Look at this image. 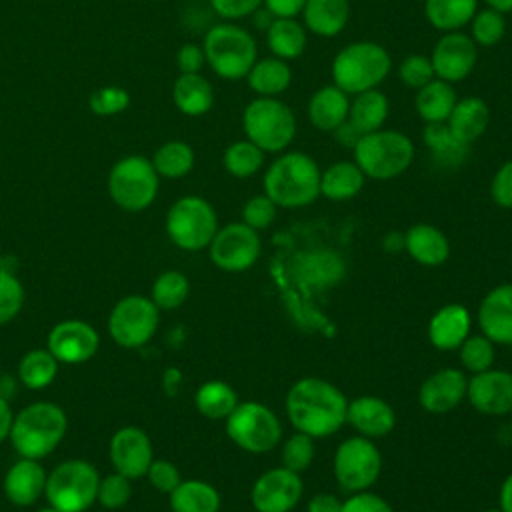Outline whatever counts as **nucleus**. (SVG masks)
<instances>
[{
  "instance_id": "nucleus-1",
  "label": "nucleus",
  "mask_w": 512,
  "mask_h": 512,
  "mask_svg": "<svg viewBox=\"0 0 512 512\" xmlns=\"http://www.w3.org/2000/svg\"><path fill=\"white\" fill-rule=\"evenodd\" d=\"M284 408L292 428L316 440L336 434L346 424L348 398L336 384L304 376L288 388Z\"/></svg>"
},
{
  "instance_id": "nucleus-2",
  "label": "nucleus",
  "mask_w": 512,
  "mask_h": 512,
  "mask_svg": "<svg viewBox=\"0 0 512 512\" xmlns=\"http://www.w3.org/2000/svg\"><path fill=\"white\" fill-rule=\"evenodd\" d=\"M320 166L306 152H282L264 172V194L286 210L304 208L320 196Z\"/></svg>"
},
{
  "instance_id": "nucleus-3",
  "label": "nucleus",
  "mask_w": 512,
  "mask_h": 512,
  "mask_svg": "<svg viewBox=\"0 0 512 512\" xmlns=\"http://www.w3.org/2000/svg\"><path fill=\"white\" fill-rule=\"evenodd\" d=\"M66 428L68 418L58 404L32 402L14 416L8 438L22 458L42 460L56 450Z\"/></svg>"
},
{
  "instance_id": "nucleus-4",
  "label": "nucleus",
  "mask_w": 512,
  "mask_h": 512,
  "mask_svg": "<svg viewBox=\"0 0 512 512\" xmlns=\"http://www.w3.org/2000/svg\"><path fill=\"white\" fill-rule=\"evenodd\" d=\"M392 70L388 50L372 40H358L344 46L332 60V80L348 96L378 88Z\"/></svg>"
},
{
  "instance_id": "nucleus-5",
  "label": "nucleus",
  "mask_w": 512,
  "mask_h": 512,
  "mask_svg": "<svg viewBox=\"0 0 512 512\" xmlns=\"http://www.w3.org/2000/svg\"><path fill=\"white\" fill-rule=\"evenodd\" d=\"M354 162L370 180H392L404 174L414 162V142L398 130H376L362 134L352 148Z\"/></svg>"
},
{
  "instance_id": "nucleus-6",
  "label": "nucleus",
  "mask_w": 512,
  "mask_h": 512,
  "mask_svg": "<svg viewBox=\"0 0 512 512\" xmlns=\"http://www.w3.org/2000/svg\"><path fill=\"white\" fill-rule=\"evenodd\" d=\"M202 50L206 64L216 76L224 80L246 78L258 60V46L254 36L234 22L212 26L204 36Z\"/></svg>"
},
{
  "instance_id": "nucleus-7",
  "label": "nucleus",
  "mask_w": 512,
  "mask_h": 512,
  "mask_svg": "<svg viewBox=\"0 0 512 512\" xmlns=\"http://www.w3.org/2000/svg\"><path fill=\"white\" fill-rule=\"evenodd\" d=\"M242 130L264 152H284L296 138V116L280 98L256 96L242 112Z\"/></svg>"
},
{
  "instance_id": "nucleus-8",
  "label": "nucleus",
  "mask_w": 512,
  "mask_h": 512,
  "mask_svg": "<svg viewBox=\"0 0 512 512\" xmlns=\"http://www.w3.org/2000/svg\"><path fill=\"white\" fill-rule=\"evenodd\" d=\"M224 428L228 438L250 454L270 452L282 440L280 418L270 406L256 400L238 402L226 416Z\"/></svg>"
},
{
  "instance_id": "nucleus-9",
  "label": "nucleus",
  "mask_w": 512,
  "mask_h": 512,
  "mask_svg": "<svg viewBox=\"0 0 512 512\" xmlns=\"http://www.w3.org/2000/svg\"><path fill=\"white\" fill-rule=\"evenodd\" d=\"M100 474L86 460L60 462L48 476L44 496L60 512H84L98 496Z\"/></svg>"
},
{
  "instance_id": "nucleus-10",
  "label": "nucleus",
  "mask_w": 512,
  "mask_h": 512,
  "mask_svg": "<svg viewBox=\"0 0 512 512\" xmlns=\"http://www.w3.org/2000/svg\"><path fill=\"white\" fill-rule=\"evenodd\" d=\"M218 216L214 206L200 196L178 198L166 214V234L178 248L198 252L208 248L216 230Z\"/></svg>"
},
{
  "instance_id": "nucleus-11",
  "label": "nucleus",
  "mask_w": 512,
  "mask_h": 512,
  "mask_svg": "<svg viewBox=\"0 0 512 512\" xmlns=\"http://www.w3.org/2000/svg\"><path fill=\"white\" fill-rule=\"evenodd\" d=\"M158 172L144 156L132 154L120 158L108 174V194L116 206L126 212L148 208L158 194Z\"/></svg>"
},
{
  "instance_id": "nucleus-12",
  "label": "nucleus",
  "mask_w": 512,
  "mask_h": 512,
  "mask_svg": "<svg viewBox=\"0 0 512 512\" xmlns=\"http://www.w3.org/2000/svg\"><path fill=\"white\" fill-rule=\"evenodd\" d=\"M336 484L348 494L370 490L382 472V454L374 440L360 434L342 440L332 458Z\"/></svg>"
},
{
  "instance_id": "nucleus-13",
  "label": "nucleus",
  "mask_w": 512,
  "mask_h": 512,
  "mask_svg": "<svg viewBox=\"0 0 512 512\" xmlns=\"http://www.w3.org/2000/svg\"><path fill=\"white\" fill-rule=\"evenodd\" d=\"M158 306L140 294L124 296L108 316V332L120 348H140L158 330Z\"/></svg>"
},
{
  "instance_id": "nucleus-14",
  "label": "nucleus",
  "mask_w": 512,
  "mask_h": 512,
  "mask_svg": "<svg viewBox=\"0 0 512 512\" xmlns=\"http://www.w3.org/2000/svg\"><path fill=\"white\" fill-rule=\"evenodd\" d=\"M260 234L244 222H230L216 230L208 244L210 260L224 272H244L260 258Z\"/></svg>"
},
{
  "instance_id": "nucleus-15",
  "label": "nucleus",
  "mask_w": 512,
  "mask_h": 512,
  "mask_svg": "<svg viewBox=\"0 0 512 512\" xmlns=\"http://www.w3.org/2000/svg\"><path fill=\"white\" fill-rule=\"evenodd\" d=\"M304 494V482L298 472L284 466L262 472L250 490V502L256 512H290Z\"/></svg>"
},
{
  "instance_id": "nucleus-16",
  "label": "nucleus",
  "mask_w": 512,
  "mask_h": 512,
  "mask_svg": "<svg viewBox=\"0 0 512 512\" xmlns=\"http://www.w3.org/2000/svg\"><path fill=\"white\" fill-rule=\"evenodd\" d=\"M478 60V46L460 30L444 32L432 48L430 62L436 78L456 84L470 76Z\"/></svg>"
},
{
  "instance_id": "nucleus-17",
  "label": "nucleus",
  "mask_w": 512,
  "mask_h": 512,
  "mask_svg": "<svg viewBox=\"0 0 512 512\" xmlns=\"http://www.w3.org/2000/svg\"><path fill=\"white\" fill-rule=\"evenodd\" d=\"M108 456L116 472L134 480L146 476L154 460V450L148 434L142 428L124 426L110 438Z\"/></svg>"
},
{
  "instance_id": "nucleus-18",
  "label": "nucleus",
  "mask_w": 512,
  "mask_h": 512,
  "mask_svg": "<svg viewBox=\"0 0 512 512\" xmlns=\"http://www.w3.org/2000/svg\"><path fill=\"white\" fill-rule=\"evenodd\" d=\"M466 398L472 408L486 416H504L512 412V372L488 368L468 378Z\"/></svg>"
},
{
  "instance_id": "nucleus-19",
  "label": "nucleus",
  "mask_w": 512,
  "mask_h": 512,
  "mask_svg": "<svg viewBox=\"0 0 512 512\" xmlns=\"http://www.w3.org/2000/svg\"><path fill=\"white\" fill-rule=\"evenodd\" d=\"M468 376L460 368H440L424 378L418 388V404L428 414H448L466 398Z\"/></svg>"
},
{
  "instance_id": "nucleus-20",
  "label": "nucleus",
  "mask_w": 512,
  "mask_h": 512,
  "mask_svg": "<svg viewBox=\"0 0 512 512\" xmlns=\"http://www.w3.org/2000/svg\"><path fill=\"white\" fill-rule=\"evenodd\" d=\"M100 344L96 328L84 320L58 322L48 332V350L58 362L82 364L90 360Z\"/></svg>"
},
{
  "instance_id": "nucleus-21",
  "label": "nucleus",
  "mask_w": 512,
  "mask_h": 512,
  "mask_svg": "<svg viewBox=\"0 0 512 512\" xmlns=\"http://www.w3.org/2000/svg\"><path fill=\"white\" fill-rule=\"evenodd\" d=\"M480 334L494 344L512 346V284L504 282L494 286L480 300L476 312Z\"/></svg>"
},
{
  "instance_id": "nucleus-22",
  "label": "nucleus",
  "mask_w": 512,
  "mask_h": 512,
  "mask_svg": "<svg viewBox=\"0 0 512 512\" xmlns=\"http://www.w3.org/2000/svg\"><path fill=\"white\" fill-rule=\"evenodd\" d=\"M346 424H350L356 434L376 440L388 436L396 426V412L390 402L380 396L362 394L348 400Z\"/></svg>"
},
{
  "instance_id": "nucleus-23",
  "label": "nucleus",
  "mask_w": 512,
  "mask_h": 512,
  "mask_svg": "<svg viewBox=\"0 0 512 512\" xmlns=\"http://www.w3.org/2000/svg\"><path fill=\"white\" fill-rule=\"evenodd\" d=\"M472 316L462 304H446L428 320V340L436 350L452 352L470 336Z\"/></svg>"
},
{
  "instance_id": "nucleus-24",
  "label": "nucleus",
  "mask_w": 512,
  "mask_h": 512,
  "mask_svg": "<svg viewBox=\"0 0 512 512\" xmlns=\"http://www.w3.org/2000/svg\"><path fill=\"white\" fill-rule=\"evenodd\" d=\"M404 250L420 266L436 268L448 260L450 240L438 226L418 222L404 232Z\"/></svg>"
},
{
  "instance_id": "nucleus-25",
  "label": "nucleus",
  "mask_w": 512,
  "mask_h": 512,
  "mask_svg": "<svg viewBox=\"0 0 512 512\" xmlns=\"http://www.w3.org/2000/svg\"><path fill=\"white\" fill-rule=\"evenodd\" d=\"M46 476L48 474L38 460L20 458L4 476V494L14 506L26 508L44 494Z\"/></svg>"
},
{
  "instance_id": "nucleus-26",
  "label": "nucleus",
  "mask_w": 512,
  "mask_h": 512,
  "mask_svg": "<svg viewBox=\"0 0 512 512\" xmlns=\"http://www.w3.org/2000/svg\"><path fill=\"white\" fill-rule=\"evenodd\" d=\"M350 96L336 84L318 88L308 102V120L320 132H334L348 120Z\"/></svg>"
},
{
  "instance_id": "nucleus-27",
  "label": "nucleus",
  "mask_w": 512,
  "mask_h": 512,
  "mask_svg": "<svg viewBox=\"0 0 512 512\" xmlns=\"http://www.w3.org/2000/svg\"><path fill=\"white\" fill-rule=\"evenodd\" d=\"M304 28L320 38L338 36L350 18L348 0H306L302 8Z\"/></svg>"
},
{
  "instance_id": "nucleus-28",
  "label": "nucleus",
  "mask_w": 512,
  "mask_h": 512,
  "mask_svg": "<svg viewBox=\"0 0 512 512\" xmlns=\"http://www.w3.org/2000/svg\"><path fill=\"white\" fill-rule=\"evenodd\" d=\"M490 122V108L480 96H466L458 98L446 126L448 130L464 144L476 142L488 128Z\"/></svg>"
},
{
  "instance_id": "nucleus-29",
  "label": "nucleus",
  "mask_w": 512,
  "mask_h": 512,
  "mask_svg": "<svg viewBox=\"0 0 512 512\" xmlns=\"http://www.w3.org/2000/svg\"><path fill=\"white\" fill-rule=\"evenodd\" d=\"M366 176L354 160H338L320 172V196L332 202L352 200L364 188Z\"/></svg>"
},
{
  "instance_id": "nucleus-30",
  "label": "nucleus",
  "mask_w": 512,
  "mask_h": 512,
  "mask_svg": "<svg viewBox=\"0 0 512 512\" xmlns=\"http://www.w3.org/2000/svg\"><path fill=\"white\" fill-rule=\"evenodd\" d=\"M172 100L186 116H204L214 104L212 84L198 74H180L172 86Z\"/></svg>"
},
{
  "instance_id": "nucleus-31",
  "label": "nucleus",
  "mask_w": 512,
  "mask_h": 512,
  "mask_svg": "<svg viewBox=\"0 0 512 512\" xmlns=\"http://www.w3.org/2000/svg\"><path fill=\"white\" fill-rule=\"evenodd\" d=\"M456 100L458 96L454 86L450 82L434 78L416 90L414 108L426 124H438L448 120Z\"/></svg>"
},
{
  "instance_id": "nucleus-32",
  "label": "nucleus",
  "mask_w": 512,
  "mask_h": 512,
  "mask_svg": "<svg viewBox=\"0 0 512 512\" xmlns=\"http://www.w3.org/2000/svg\"><path fill=\"white\" fill-rule=\"evenodd\" d=\"M266 44L272 56L288 62L304 54L308 30L296 18H272L266 28Z\"/></svg>"
},
{
  "instance_id": "nucleus-33",
  "label": "nucleus",
  "mask_w": 512,
  "mask_h": 512,
  "mask_svg": "<svg viewBox=\"0 0 512 512\" xmlns=\"http://www.w3.org/2000/svg\"><path fill=\"white\" fill-rule=\"evenodd\" d=\"M246 82L252 92L258 96H280L292 82V68L286 60L268 56L254 62L250 72L246 74Z\"/></svg>"
},
{
  "instance_id": "nucleus-34",
  "label": "nucleus",
  "mask_w": 512,
  "mask_h": 512,
  "mask_svg": "<svg viewBox=\"0 0 512 512\" xmlns=\"http://www.w3.org/2000/svg\"><path fill=\"white\" fill-rule=\"evenodd\" d=\"M388 98L382 90H366L356 94L350 100V110H348V122L362 134L376 132L384 126L388 118Z\"/></svg>"
},
{
  "instance_id": "nucleus-35",
  "label": "nucleus",
  "mask_w": 512,
  "mask_h": 512,
  "mask_svg": "<svg viewBox=\"0 0 512 512\" xmlns=\"http://www.w3.org/2000/svg\"><path fill=\"white\" fill-rule=\"evenodd\" d=\"M168 498L172 512H218L222 504L218 490L204 480H182Z\"/></svg>"
},
{
  "instance_id": "nucleus-36",
  "label": "nucleus",
  "mask_w": 512,
  "mask_h": 512,
  "mask_svg": "<svg viewBox=\"0 0 512 512\" xmlns=\"http://www.w3.org/2000/svg\"><path fill=\"white\" fill-rule=\"evenodd\" d=\"M422 140L426 148L430 150L436 164L444 168H456L464 164V160L470 154V144L460 142L446 126V122L438 124H426L422 132Z\"/></svg>"
},
{
  "instance_id": "nucleus-37",
  "label": "nucleus",
  "mask_w": 512,
  "mask_h": 512,
  "mask_svg": "<svg viewBox=\"0 0 512 512\" xmlns=\"http://www.w3.org/2000/svg\"><path fill=\"white\" fill-rule=\"evenodd\" d=\"M478 10V0H426L424 16L432 28L454 32L470 24Z\"/></svg>"
},
{
  "instance_id": "nucleus-38",
  "label": "nucleus",
  "mask_w": 512,
  "mask_h": 512,
  "mask_svg": "<svg viewBox=\"0 0 512 512\" xmlns=\"http://www.w3.org/2000/svg\"><path fill=\"white\" fill-rule=\"evenodd\" d=\"M196 410L210 420H226V416L236 408V390L222 380L204 382L194 394Z\"/></svg>"
},
{
  "instance_id": "nucleus-39",
  "label": "nucleus",
  "mask_w": 512,
  "mask_h": 512,
  "mask_svg": "<svg viewBox=\"0 0 512 512\" xmlns=\"http://www.w3.org/2000/svg\"><path fill=\"white\" fill-rule=\"evenodd\" d=\"M58 374V360L48 348H36L22 356L18 364V378L30 390H42L54 382Z\"/></svg>"
},
{
  "instance_id": "nucleus-40",
  "label": "nucleus",
  "mask_w": 512,
  "mask_h": 512,
  "mask_svg": "<svg viewBox=\"0 0 512 512\" xmlns=\"http://www.w3.org/2000/svg\"><path fill=\"white\" fill-rule=\"evenodd\" d=\"M150 162L158 176L182 178L194 168V150L184 140H168L154 152Z\"/></svg>"
},
{
  "instance_id": "nucleus-41",
  "label": "nucleus",
  "mask_w": 512,
  "mask_h": 512,
  "mask_svg": "<svg viewBox=\"0 0 512 512\" xmlns=\"http://www.w3.org/2000/svg\"><path fill=\"white\" fill-rule=\"evenodd\" d=\"M264 156H266L264 150H260L254 142L244 138V140L232 142L224 150L222 164L230 176L242 180V178H250L262 170Z\"/></svg>"
},
{
  "instance_id": "nucleus-42",
  "label": "nucleus",
  "mask_w": 512,
  "mask_h": 512,
  "mask_svg": "<svg viewBox=\"0 0 512 512\" xmlns=\"http://www.w3.org/2000/svg\"><path fill=\"white\" fill-rule=\"evenodd\" d=\"M188 294V278L178 270H166L154 280L150 300L158 306V310H174L186 302Z\"/></svg>"
},
{
  "instance_id": "nucleus-43",
  "label": "nucleus",
  "mask_w": 512,
  "mask_h": 512,
  "mask_svg": "<svg viewBox=\"0 0 512 512\" xmlns=\"http://www.w3.org/2000/svg\"><path fill=\"white\" fill-rule=\"evenodd\" d=\"M460 364L464 366L466 372L478 374L494 366L496 350L494 342L488 340L484 334H470L458 348Z\"/></svg>"
},
{
  "instance_id": "nucleus-44",
  "label": "nucleus",
  "mask_w": 512,
  "mask_h": 512,
  "mask_svg": "<svg viewBox=\"0 0 512 512\" xmlns=\"http://www.w3.org/2000/svg\"><path fill=\"white\" fill-rule=\"evenodd\" d=\"M506 34V20L504 14L492 8L476 10L474 18L470 20V38L476 46H496Z\"/></svg>"
},
{
  "instance_id": "nucleus-45",
  "label": "nucleus",
  "mask_w": 512,
  "mask_h": 512,
  "mask_svg": "<svg viewBox=\"0 0 512 512\" xmlns=\"http://www.w3.org/2000/svg\"><path fill=\"white\" fill-rule=\"evenodd\" d=\"M314 454H316L314 438L302 432H294L292 436H288L280 448L282 466L298 474L310 468V464L314 462Z\"/></svg>"
},
{
  "instance_id": "nucleus-46",
  "label": "nucleus",
  "mask_w": 512,
  "mask_h": 512,
  "mask_svg": "<svg viewBox=\"0 0 512 512\" xmlns=\"http://www.w3.org/2000/svg\"><path fill=\"white\" fill-rule=\"evenodd\" d=\"M24 304V286L10 266L0 264V324L18 316Z\"/></svg>"
},
{
  "instance_id": "nucleus-47",
  "label": "nucleus",
  "mask_w": 512,
  "mask_h": 512,
  "mask_svg": "<svg viewBox=\"0 0 512 512\" xmlns=\"http://www.w3.org/2000/svg\"><path fill=\"white\" fill-rule=\"evenodd\" d=\"M130 496H132L130 478L122 476L120 472H112V474L100 478L96 500L100 502L102 508L118 510L130 500Z\"/></svg>"
},
{
  "instance_id": "nucleus-48",
  "label": "nucleus",
  "mask_w": 512,
  "mask_h": 512,
  "mask_svg": "<svg viewBox=\"0 0 512 512\" xmlns=\"http://www.w3.org/2000/svg\"><path fill=\"white\" fill-rule=\"evenodd\" d=\"M130 104V94L120 86H104L90 94L88 108L96 116H114L126 110Z\"/></svg>"
},
{
  "instance_id": "nucleus-49",
  "label": "nucleus",
  "mask_w": 512,
  "mask_h": 512,
  "mask_svg": "<svg viewBox=\"0 0 512 512\" xmlns=\"http://www.w3.org/2000/svg\"><path fill=\"white\" fill-rule=\"evenodd\" d=\"M398 76H400L402 84L412 90H418L436 78L430 56H424V54L406 56L398 66Z\"/></svg>"
},
{
  "instance_id": "nucleus-50",
  "label": "nucleus",
  "mask_w": 512,
  "mask_h": 512,
  "mask_svg": "<svg viewBox=\"0 0 512 512\" xmlns=\"http://www.w3.org/2000/svg\"><path fill=\"white\" fill-rule=\"evenodd\" d=\"M276 212H278V206L262 192L246 200V204L242 206V222L254 228L256 232H260V230H266L276 220Z\"/></svg>"
},
{
  "instance_id": "nucleus-51",
  "label": "nucleus",
  "mask_w": 512,
  "mask_h": 512,
  "mask_svg": "<svg viewBox=\"0 0 512 512\" xmlns=\"http://www.w3.org/2000/svg\"><path fill=\"white\" fill-rule=\"evenodd\" d=\"M150 484L154 486V490L162 492V494H170L180 482V470L176 464H172L170 460H152L148 472H146Z\"/></svg>"
},
{
  "instance_id": "nucleus-52",
  "label": "nucleus",
  "mask_w": 512,
  "mask_h": 512,
  "mask_svg": "<svg viewBox=\"0 0 512 512\" xmlns=\"http://www.w3.org/2000/svg\"><path fill=\"white\" fill-rule=\"evenodd\" d=\"M340 512H394V508L382 496H378L370 490H362V492H354L346 500H342Z\"/></svg>"
},
{
  "instance_id": "nucleus-53",
  "label": "nucleus",
  "mask_w": 512,
  "mask_h": 512,
  "mask_svg": "<svg viewBox=\"0 0 512 512\" xmlns=\"http://www.w3.org/2000/svg\"><path fill=\"white\" fill-rule=\"evenodd\" d=\"M490 196L496 206L512 210V158L494 172L490 182Z\"/></svg>"
},
{
  "instance_id": "nucleus-54",
  "label": "nucleus",
  "mask_w": 512,
  "mask_h": 512,
  "mask_svg": "<svg viewBox=\"0 0 512 512\" xmlns=\"http://www.w3.org/2000/svg\"><path fill=\"white\" fill-rule=\"evenodd\" d=\"M264 0H210L212 10L226 22H236L258 12Z\"/></svg>"
},
{
  "instance_id": "nucleus-55",
  "label": "nucleus",
  "mask_w": 512,
  "mask_h": 512,
  "mask_svg": "<svg viewBox=\"0 0 512 512\" xmlns=\"http://www.w3.org/2000/svg\"><path fill=\"white\" fill-rule=\"evenodd\" d=\"M176 64H178L180 74H198L202 70V66L206 64L202 46H198L194 42L182 44L176 52Z\"/></svg>"
},
{
  "instance_id": "nucleus-56",
  "label": "nucleus",
  "mask_w": 512,
  "mask_h": 512,
  "mask_svg": "<svg viewBox=\"0 0 512 512\" xmlns=\"http://www.w3.org/2000/svg\"><path fill=\"white\" fill-rule=\"evenodd\" d=\"M304 2L306 0H264L262 4L272 18H296L302 12Z\"/></svg>"
},
{
  "instance_id": "nucleus-57",
  "label": "nucleus",
  "mask_w": 512,
  "mask_h": 512,
  "mask_svg": "<svg viewBox=\"0 0 512 512\" xmlns=\"http://www.w3.org/2000/svg\"><path fill=\"white\" fill-rule=\"evenodd\" d=\"M340 508L342 500L330 492H318L306 504V512H340Z\"/></svg>"
},
{
  "instance_id": "nucleus-58",
  "label": "nucleus",
  "mask_w": 512,
  "mask_h": 512,
  "mask_svg": "<svg viewBox=\"0 0 512 512\" xmlns=\"http://www.w3.org/2000/svg\"><path fill=\"white\" fill-rule=\"evenodd\" d=\"M332 134H334V140H336L342 148H350V150H352V148L356 146V142L360 140V132H358L348 120H346L344 124H340Z\"/></svg>"
},
{
  "instance_id": "nucleus-59",
  "label": "nucleus",
  "mask_w": 512,
  "mask_h": 512,
  "mask_svg": "<svg viewBox=\"0 0 512 512\" xmlns=\"http://www.w3.org/2000/svg\"><path fill=\"white\" fill-rule=\"evenodd\" d=\"M12 420H14V414H12L10 406H8V402L0 396V442H4L10 436Z\"/></svg>"
},
{
  "instance_id": "nucleus-60",
  "label": "nucleus",
  "mask_w": 512,
  "mask_h": 512,
  "mask_svg": "<svg viewBox=\"0 0 512 512\" xmlns=\"http://www.w3.org/2000/svg\"><path fill=\"white\" fill-rule=\"evenodd\" d=\"M498 508L504 512H512V472L504 478L498 492Z\"/></svg>"
},
{
  "instance_id": "nucleus-61",
  "label": "nucleus",
  "mask_w": 512,
  "mask_h": 512,
  "mask_svg": "<svg viewBox=\"0 0 512 512\" xmlns=\"http://www.w3.org/2000/svg\"><path fill=\"white\" fill-rule=\"evenodd\" d=\"M386 252H400L404 250V232H388L382 240Z\"/></svg>"
},
{
  "instance_id": "nucleus-62",
  "label": "nucleus",
  "mask_w": 512,
  "mask_h": 512,
  "mask_svg": "<svg viewBox=\"0 0 512 512\" xmlns=\"http://www.w3.org/2000/svg\"><path fill=\"white\" fill-rule=\"evenodd\" d=\"M484 2H486L488 8L498 10V12H502V14L512 12V0H484Z\"/></svg>"
},
{
  "instance_id": "nucleus-63",
  "label": "nucleus",
  "mask_w": 512,
  "mask_h": 512,
  "mask_svg": "<svg viewBox=\"0 0 512 512\" xmlns=\"http://www.w3.org/2000/svg\"><path fill=\"white\" fill-rule=\"evenodd\" d=\"M38 512H60V510H56V508L50 506V508H42V510H38Z\"/></svg>"
},
{
  "instance_id": "nucleus-64",
  "label": "nucleus",
  "mask_w": 512,
  "mask_h": 512,
  "mask_svg": "<svg viewBox=\"0 0 512 512\" xmlns=\"http://www.w3.org/2000/svg\"><path fill=\"white\" fill-rule=\"evenodd\" d=\"M484 512H504V510H500V508H488V510H484Z\"/></svg>"
}]
</instances>
